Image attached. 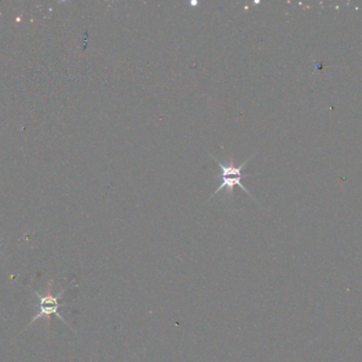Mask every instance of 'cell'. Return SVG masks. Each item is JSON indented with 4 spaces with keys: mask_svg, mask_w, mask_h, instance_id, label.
<instances>
[{
    "mask_svg": "<svg viewBox=\"0 0 362 362\" xmlns=\"http://www.w3.org/2000/svg\"><path fill=\"white\" fill-rule=\"evenodd\" d=\"M36 294L38 298V314L32 319L30 324L36 322V320L42 318V317L49 318L51 314H55V316L59 317L61 320L64 321V319H63V317L61 316L59 312V307L62 306L61 303H59V298L62 296V294H59V296H54V294H52V282H49L48 289H47L46 294H40V292H36Z\"/></svg>",
    "mask_w": 362,
    "mask_h": 362,
    "instance_id": "cell-2",
    "label": "cell"
},
{
    "mask_svg": "<svg viewBox=\"0 0 362 362\" xmlns=\"http://www.w3.org/2000/svg\"><path fill=\"white\" fill-rule=\"evenodd\" d=\"M211 157H212V159L216 161V163L220 166V175H218V178L220 179V186H218V187L214 190V192L212 194V196H211L210 199H212V198H213L216 194H218V192L223 189H226L227 197H228L229 199H232L233 189H234V186H239V187H241V189L245 190V191H246L247 194H248L249 196H250V197L253 199V196L251 194V192L249 191V190L247 189L244 185H243V183H241V179H243V178L250 175H248V173H243L241 171H243V169H244V167L247 165V163H248V161L252 159L253 155L252 157H249L246 161H244V163L241 164V166H239V167H235L234 164H233V159H231V161L229 163V165H225L224 163L218 161V159H216V157H213V155H211Z\"/></svg>",
    "mask_w": 362,
    "mask_h": 362,
    "instance_id": "cell-1",
    "label": "cell"
}]
</instances>
